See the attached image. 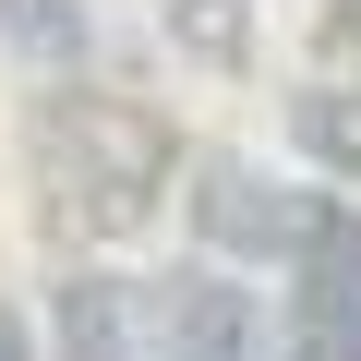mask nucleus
<instances>
[{"instance_id":"10","label":"nucleus","mask_w":361,"mask_h":361,"mask_svg":"<svg viewBox=\"0 0 361 361\" xmlns=\"http://www.w3.org/2000/svg\"><path fill=\"white\" fill-rule=\"evenodd\" d=\"M313 49L337 61V49H361V0H325V25H313Z\"/></svg>"},{"instance_id":"2","label":"nucleus","mask_w":361,"mask_h":361,"mask_svg":"<svg viewBox=\"0 0 361 361\" xmlns=\"http://www.w3.org/2000/svg\"><path fill=\"white\" fill-rule=\"evenodd\" d=\"M180 229H193L205 265H289L301 217H313V180L241 157V145H180V180H169Z\"/></svg>"},{"instance_id":"6","label":"nucleus","mask_w":361,"mask_h":361,"mask_svg":"<svg viewBox=\"0 0 361 361\" xmlns=\"http://www.w3.org/2000/svg\"><path fill=\"white\" fill-rule=\"evenodd\" d=\"M0 49L25 73H85L97 61V13L85 0H0Z\"/></svg>"},{"instance_id":"8","label":"nucleus","mask_w":361,"mask_h":361,"mask_svg":"<svg viewBox=\"0 0 361 361\" xmlns=\"http://www.w3.org/2000/svg\"><path fill=\"white\" fill-rule=\"evenodd\" d=\"M289 145H301L325 180H349V193H361V85H313V97H289Z\"/></svg>"},{"instance_id":"11","label":"nucleus","mask_w":361,"mask_h":361,"mask_svg":"<svg viewBox=\"0 0 361 361\" xmlns=\"http://www.w3.org/2000/svg\"><path fill=\"white\" fill-rule=\"evenodd\" d=\"M0 361H37V325H25V301H0Z\"/></svg>"},{"instance_id":"9","label":"nucleus","mask_w":361,"mask_h":361,"mask_svg":"<svg viewBox=\"0 0 361 361\" xmlns=\"http://www.w3.org/2000/svg\"><path fill=\"white\" fill-rule=\"evenodd\" d=\"M277 361H361V289L349 301H289V349Z\"/></svg>"},{"instance_id":"4","label":"nucleus","mask_w":361,"mask_h":361,"mask_svg":"<svg viewBox=\"0 0 361 361\" xmlns=\"http://www.w3.org/2000/svg\"><path fill=\"white\" fill-rule=\"evenodd\" d=\"M133 325H145V277L85 253L49 277V361H133Z\"/></svg>"},{"instance_id":"5","label":"nucleus","mask_w":361,"mask_h":361,"mask_svg":"<svg viewBox=\"0 0 361 361\" xmlns=\"http://www.w3.org/2000/svg\"><path fill=\"white\" fill-rule=\"evenodd\" d=\"M289 301H349L361 289V193H313V217H301V241H289Z\"/></svg>"},{"instance_id":"3","label":"nucleus","mask_w":361,"mask_h":361,"mask_svg":"<svg viewBox=\"0 0 361 361\" xmlns=\"http://www.w3.org/2000/svg\"><path fill=\"white\" fill-rule=\"evenodd\" d=\"M133 361H265V313L229 265H169L145 277V325H133Z\"/></svg>"},{"instance_id":"7","label":"nucleus","mask_w":361,"mask_h":361,"mask_svg":"<svg viewBox=\"0 0 361 361\" xmlns=\"http://www.w3.org/2000/svg\"><path fill=\"white\" fill-rule=\"evenodd\" d=\"M157 25H169V49L193 61V73H241L253 61V0H157Z\"/></svg>"},{"instance_id":"1","label":"nucleus","mask_w":361,"mask_h":361,"mask_svg":"<svg viewBox=\"0 0 361 361\" xmlns=\"http://www.w3.org/2000/svg\"><path fill=\"white\" fill-rule=\"evenodd\" d=\"M25 180H37V229L73 253L145 241V217L180 180V121L157 97H109L85 73H49L25 109Z\"/></svg>"}]
</instances>
